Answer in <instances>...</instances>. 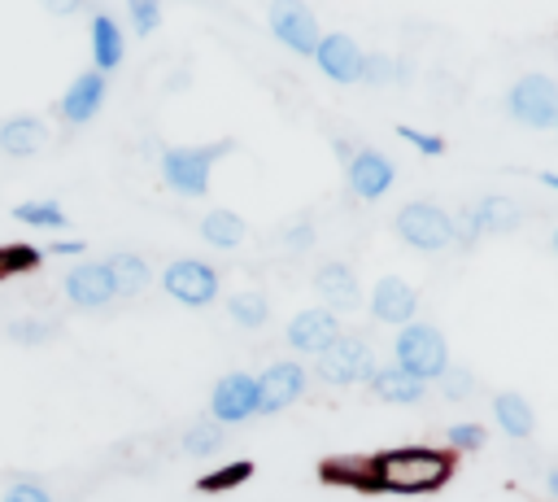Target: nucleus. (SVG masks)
<instances>
[{
    "mask_svg": "<svg viewBox=\"0 0 558 502\" xmlns=\"http://www.w3.org/2000/svg\"><path fill=\"white\" fill-rule=\"evenodd\" d=\"M266 26H270V35H275L288 52H296V57H314V48H318V39H323L318 17H314V9H310L305 0H270Z\"/></svg>",
    "mask_w": 558,
    "mask_h": 502,
    "instance_id": "1a4fd4ad",
    "label": "nucleus"
},
{
    "mask_svg": "<svg viewBox=\"0 0 558 502\" xmlns=\"http://www.w3.org/2000/svg\"><path fill=\"white\" fill-rule=\"evenodd\" d=\"M310 384V371L296 362V358H283V362H270L262 375H257V415H279L288 410Z\"/></svg>",
    "mask_w": 558,
    "mask_h": 502,
    "instance_id": "9d476101",
    "label": "nucleus"
},
{
    "mask_svg": "<svg viewBox=\"0 0 558 502\" xmlns=\"http://www.w3.org/2000/svg\"><path fill=\"white\" fill-rule=\"evenodd\" d=\"M218 445H222V423H214V419H196L183 432V450L192 458H209V454H218Z\"/></svg>",
    "mask_w": 558,
    "mask_h": 502,
    "instance_id": "bb28decb",
    "label": "nucleus"
},
{
    "mask_svg": "<svg viewBox=\"0 0 558 502\" xmlns=\"http://www.w3.org/2000/svg\"><path fill=\"white\" fill-rule=\"evenodd\" d=\"M244 236H248V223H244L235 210H209V214L201 218V240H205L209 249H240Z\"/></svg>",
    "mask_w": 558,
    "mask_h": 502,
    "instance_id": "4be33fe9",
    "label": "nucleus"
},
{
    "mask_svg": "<svg viewBox=\"0 0 558 502\" xmlns=\"http://www.w3.org/2000/svg\"><path fill=\"white\" fill-rule=\"evenodd\" d=\"M44 140H48V127L35 113H17V118L0 122V153H9V157H31L44 148Z\"/></svg>",
    "mask_w": 558,
    "mask_h": 502,
    "instance_id": "aec40b11",
    "label": "nucleus"
},
{
    "mask_svg": "<svg viewBox=\"0 0 558 502\" xmlns=\"http://www.w3.org/2000/svg\"><path fill=\"white\" fill-rule=\"evenodd\" d=\"M314 292H318V301H327L331 314H344V310H357V306H362L357 275H353L344 262H323V266L314 271Z\"/></svg>",
    "mask_w": 558,
    "mask_h": 502,
    "instance_id": "a211bd4d",
    "label": "nucleus"
},
{
    "mask_svg": "<svg viewBox=\"0 0 558 502\" xmlns=\"http://www.w3.org/2000/svg\"><path fill=\"white\" fill-rule=\"evenodd\" d=\"M362 79L375 83V87L392 83V79H397V57H388V52H366V61H362Z\"/></svg>",
    "mask_w": 558,
    "mask_h": 502,
    "instance_id": "72a5a7b5",
    "label": "nucleus"
},
{
    "mask_svg": "<svg viewBox=\"0 0 558 502\" xmlns=\"http://www.w3.org/2000/svg\"><path fill=\"white\" fill-rule=\"evenodd\" d=\"M323 476L327 480H353V485L371 489V458H331V463H323Z\"/></svg>",
    "mask_w": 558,
    "mask_h": 502,
    "instance_id": "c85d7f7f",
    "label": "nucleus"
},
{
    "mask_svg": "<svg viewBox=\"0 0 558 502\" xmlns=\"http://www.w3.org/2000/svg\"><path fill=\"white\" fill-rule=\"evenodd\" d=\"M392 358H397V367H401V371H410L414 380L432 384V380H440V375H445V367H449V340L440 336V327H436V323H418V319H414V323L397 327Z\"/></svg>",
    "mask_w": 558,
    "mask_h": 502,
    "instance_id": "7ed1b4c3",
    "label": "nucleus"
},
{
    "mask_svg": "<svg viewBox=\"0 0 558 502\" xmlns=\"http://www.w3.org/2000/svg\"><path fill=\"white\" fill-rule=\"evenodd\" d=\"M506 113L519 122V127H554V113H558V83L549 74H523L514 79V87L506 92Z\"/></svg>",
    "mask_w": 558,
    "mask_h": 502,
    "instance_id": "6e6552de",
    "label": "nucleus"
},
{
    "mask_svg": "<svg viewBox=\"0 0 558 502\" xmlns=\"http://www.w3.org/2000/svg\"><path fill=\"white\" fill-rule=\"evenodd\" d=\"M397 236L418 253H440L453 244V214L436 201H410L397 210Z\"/></svg>",
    "mask_w": 558,
    "mask_h": 502,
    "instance_id": "39448f33",
    "label": "nucleus"
},
{
    "mask_svg": "<svg viewBox=\"0 0 558 502\" xmlns=\"http://www.w3.org/2000/svg\"><path fill=\"white\" fill-rule=\"evenodd\" d=\"M161 288H166L170 301H179V306H187V310H201V306H214V301H218L222 279H218V271H214L209 262H201V258H174V262L161 271Z\"/></svg>",
    "mask_w": 558,
    "mask_h": 502,
    "instance_id": "0eeeda50",
    "label": "nucleus"
},
{
    "mask_svg": "<svg viewBox=\"0 0 558 502\" xmlns=\"http://www.w3.org/2000/svg\"><path fill=\"white\" fill-rule=\"evenodd\" d=\"M52 253H57V258H74V253H83V240H57Z\"/></svg>",
    "mask_w": 558,
    "mask_h": 502,
    "instance_id": "ea45409f",
    "label": "nucleus"
},
{
    "mask_svg": "<svg viewBox=\"0 0 558 502\" xmlns=\"http://www.w3.org/2000/svg\"><path fill=\"white\" fill-rule=\"evenodd\" d=\"M61 288H65V297H70L78 310H105V306L118 297L105 262H78V266H70L65 279H61Z\"/></svg>",
    "mask_w": 558,
    "mask_h": 502,
    "instance_id": "dca6fc26",
    "label": "nucleus"
},
{
    "mask_svg": "<svg viewBox=\"0 0 558 502\" xmlns=\"http://www.w3.org/2000/svg\"><path fill=\"white\" fill-rule=\"evenodd\" d=\"M375 349L362 336H336L318 358H314V375L331 389H349V384H371L375 375Z\"/></svg>",
    "mask_w": 558,
    "mask_h": 502,
    "instance_id": "20e7f679",
    "label": "nucleus"
},
{
    "mask_svg": "<svg viewBox=\"0 0 558 502\" xmlns=\"http://www.w3.org/2000/svg\"><path fill=\"white\" fill-rule=\"evenodd\" d=\"M126 17H131L135 35H153L161 22V0H126Z\"/></svg>",
    "mask_w": 558,
    "mask_h": 502,
    "instance_id": "473e14b6",
    "label": "nucleus"
},
{
    "mask_svg": "<svg viewBox=\"0 0 558 502\" xmlns=\"http://www.w3.org/2000/svg\"><path fill=\"white\" fill-rule=\"evenodd\" d=\"M105 74L100 70H83V74H74V83L61 92V100H57V113L70 122V127H87L96 113H100V105H105Z\"/></svg>",
    "mask_w": 558,
    "mask_h": 502,
    "instance_id": "f3484780",
    "label": "nucleus"
},
{
    "mask_svg": "<svg viewBox=\"0 0 558 502\" xmlns=\"http://www.w3.org/2000/svg\"><path fill=\"white\" fill-rule=\"evenodd\" d=\"M48 13H57V17H65V13H78L83 9V0H39Z\"/></svg>",
    "mask_w": 558,
    "mask_h": 502,
    "instance_id": "58836bf2",
    "label": "nucleus"
},
{
    "mask_svg": "<svg viewBox=\"0 0 558 502\" xmlns=\"http://www.w3.org/2000/svg\"><path fill=\"white\" fill-rule=\"evenodd\" d=\"M414 314H418V292L401 275L375 279V288H371V319L375 323L405 327V323H414Z\"/></svg>",
    "mask_w": 558,
    "mask_h": 502,
    "instance_id": "2eb2a0df",
    "label": "nucleus"
},
{
    "mask_svg": "<svg viewBox=\"0 0 558 502\" xmlns=\"http://www.w3.org/2000/svg\"><path fill=\"white\" fill-rule=\"evenodd\" d=\"M493 419H497V428L506 437H519V441L532 437V428H536V415H532L523 393H497L493 397Z\"/></svg>",
    "mask_w": 558,
    "mask_h": 502,
    "instance_id": "b1692460",
    "label": "nucleus"
},
{
    "mask_svg": "<svg viewBox=\"0 0 558 502\" xmlns=\"http://www.w3.org/2000/svg\"><path fill=\"white\" fill-rule=\"evenodd\" d=\"M235 140H214V144H174L161 153V179L179 196H205L209 192V170L218 157H227Z\"/></svg>",
    "mask_w": 558,
    "mask_h": 502,
    "instance_id": "f03ea898",
    "label": "nucleus"
},
{
    "mask_svg": "<svg viewBox=\"0 0 558 502\" xmlns=\"http://www.w3.org/2000/svg\"><path fill=\"white\" fill-rule=\"evenodd\" d=\"M336 336H340V314H331L327 306L296 310L288 319V332H283V340L292 345V354H310V358H318Z\"/></svg>",
    "mask_w": 558,
    "mask_h": 502,
    "instance_id": "f8f14e48",
    "label": "nucleus"
},
{
    "mask_svg": "<svg viewBox=\"0 0 558 502\" xmlns=\"http://www.w3.org/2000/svg\"><path fill=\"white\" fill-rule=\"evenodd\" d=\"M392 179H397V166L379 148H353V157L344 162V183L362 201H379L392 188Z\"/></svg>",
    "mask_w": 558,
    "mask_h": 502,
    "instance_id": "ddd939ff",
    "label": "nucleus"
},
{
    "mask_svg": "<svg viewBox=\"0 0 558 502\" xmlns=\"http://www.w3.org/2000/svg\"><path fill=\"white\" fill-rule=\"evenodd\" d=\"M0 502H52V498H48V489L35 485V480H13Z\"/></svg>",
    "mask_w": 558,
    "mask_h": 502,
    "instance_id": "e433bc0d",
    "label": "nucleus"
},
{
    "mask_svg": "<svg viewBox=\"0 0 558 502\" xmlns=\"http://www.w3.org/2000/svg\"><path fill=\"white\" fill-rule=\"evenodd\" d=\"M362 61H366V52H362L357 39L344 35V31L323 35L318 48H314V65H318L331 83H362Z\"/></svg>",
    "mask_w": 558,
    "mask_h": 502,
    "instance_id": "4468645a",
    "label": "nucleus"
},
{
    "mask_svg": "<svg viewBox=\"0 0 558 502\" xmlns=\"http://www.w3.org/2000/svg\"><path fill=\"white\" fill-rule=\"evenodd\" d=\"M227 314H231L240 327H262V323L270 319V306H266L262 292H235V297H227Z\"/></svg>",
    "mask_w": 558,
    "mask_h": 502,
    "instance_id": "a878e982",
    "label": "nucleus"
},
{
    "mask_svg": "<svg viewBox=\"0 0 558 502\" xmlns=\"http://www.w3.org/2000/svg\"><path fill=\"white\" fill-rule=\"evenodd\" d=\"M554 127H558V113H554Z\"/></svg>",
    "mask_w": 558,
    "mask_h": 502,
    "instance_id": "c03bdc74",
    "label": "nucleus"
},
{
    "mask_svg": "<svg viewBox=\"0 0 558 502\" xmlns=\"http://www.w3.org/2000/svg\"><path fill=\"white\" fill-rule=\"evenodd\" d=\"M541 183H545V188H554V192H558V175H554V170H545V175H541Z\"/></svg>",
    "mask_w": 558,
    "mask_h": 502,
    "instance_id": "79ce46f5",
    "label": "nucleus"
},
{
    "mask_svg": "<svg viewBox=\"0 0 558 502\" xmlns=\"http://www.w3.org/2000/svg\"><path fill=\"white\" fill-rule=\"evenodd\" d=\"M92 57H96V70H118L122 57H126V39H122V26L109 17V13H96L92 17Z\"/></svg>",
    "mask_w": 558,
    "mask_h": 502,
    "instance_id": "412c9836",
    "label": "nucleus"
},
{
    "mask_svg": "<svg viewBox=\"0 0 558 502\" xmlns=\"http://www.w3.org/2000/svg\"><path fill=\"white\" fill-rule=\"evenodd\" d=\"M13 218L17 223H31V227H52V231H61L70 218H65V210L48 196V201H22V205H13Z\"/></svg>",
    "mask_w": 558,
    "mask_h": 502,
    "instance_id": "393cba45",
    "label": "nucleus"
},
{
    "mask_svg": "<svg viewBox=\"0 0 558 502\" xmlns=\"http://www.w3.org/2000/svg\"><path fill=\"white\" fill-rule=\"evenodd\" d=\"M397 135H401L405 144H414L423 157H440V153H445V140H440V135H427V131H418V127H397Z\"/></svg>",
    "mask_w": 558,
    "mask_h": 502,
    "instance_id": "c9c22d12",
    "label": "nucleus"
},
{
    "mask_svg": "<svg viewBox=\"0 0 558 502\" xmlns=\"http://www.w3.org/2000/svg\"><path fill=\"white\" fill-rule=\"evenodd\" d=\"M445 441L453 450H480L488 441V432H484V423H449L445 428Z\"/></svg>",
    "mask_w": 558,
    "mask_h": 502,
    "instance_id": "f704fd0d",
    "label": "nucleus"
},
{
    "mask_svg": "<svg viewBox=\"0 0 558 502\" xmlns=\"http://www.w3.org/2000/svg\"><path fill=\"white\" fill-rule=\"evenodd\" d=\"M436 389L445 393V397H453V402H462V397H471V389H475V375H471V367H445V375L436 380Z\"/></svg>",
    "mask_w": 558,
    "mask_h": 502,
    "instance_id": "2f4dec72",
    "label": "nucleus"
},
{
    "mask_svg": "<svg viewBox=\"0 0 558 502\" xmlns=\"http://www.w3.org/2000/svg\"><path fill=\"white\" fill-rule=\"evenodd\" d=\"M545 489H549V498L558 502V467H549V476H545Z\"/></svg>",
    "mask_w": 558,
    "mask_h": 502,
    "instance_id": "a19ab883",
    "label": "nucleus"
},
{
    "mask_svg": "<svg viewBox=\"0 0 558 502\" xmlns=\"http://www.w3.org/2000/svg\"><path fill=\"white\" fill-rule=\"evenodd\" d=\"M52 323L48 319H13L9 323V340H17V345H44V340H52Z\"/></svg>",
    "mask_w": 558,
    "mask_h": 502,
    "instance_id": "7c9ffc66",
    "label": "nucleus"
},
{
    "mask_svg": "<svg viewBox=\"0 0 558 502\" xmlns=\"http://www.w3.org/2000/svg\"><path fill=\"white\" fill-rule=\"evenodd\" d=\"M449 476H453L449 450L405 445V450H384L371 458V489L379 493H432Z\"/></svg>",
    "mask_w": 558,
    "mask_h": 502,
    "instance_id": "f257e3e1",
    "label": "nucleus"
},
{
    "mask_svg": "<svg viewBox=\"0 0 558 502\" xmlns=\"http://www.w3.org/2000/svg\"><path fill=\"white\" fill-rule=\"evenodd\" d=\"M523 223V210L510 201V196H480L475 205H466L458 218H453V244L471 249L480 236H506Z\"/></svg>",
    "mask_w": 558,
    "mask_h": 502,
    "instance_id": "423d86ee",
    "label": "nucleus"
},
{
    "mask_svg": "<svg viewBox=\"0 0 558 502\" xmlns=\"http://www.w3.org/2000/svg\"><path fill=\"white\" fill-rule=\"evenodd\" d=\"M371 393H375L379 402H388V406H414V402L427 397V384L414 380L410 371H401V367L392 362V367H375V375H371Z\"/></svg>",
    "mask_w": 558,
    "mask_h": 502,
    "instance_id": "6ab92c4d",
    "label": "nucleus"
},
{
    "mask_svg": "<svg viewBox=\"0 0 558 502\" xmlns=\"http://www.w3.org/2000/svg\"><path fill=\"white\" fill-rule=\"evenodd\" d=\"M554 253H558V231H554Z\"/></svg>",
    "mask_w": 558,
    "mask_h": 502,
    "instance_id": "37998d69",
    "label": "nucleus"
},
{
    "mask_svg": "<svg viewBox=\"0 0 558 502\" xmlns=\"http://www.w3.org/2000/svg\"><path fill=\"white\" fill-rule=\"evenodd\" d=\"M257 415V375L248 371H227L209 389V419L214 423H244Z\"/></svg>",
    "mask_w": 558,
    "mask_h": 502,
    "instance_id": "9b49d317",
    "label": "nucleus"
},
{
    "mask_svg": "<svg viewBox=\"0 0 558 502\" xmlns=\"http://www.w3.org/2000/svg\"><path fill=\"white\" fill-rule=\"evenodd\" d=\"M279 240H283L288 249H296V253H305V249L314 244V227H310V218H301V223H288Z\"/></svg>",
    "mask_w": 558,
    "mask_h": 502,
    "instance_id": "4c0bfd02",
    "label": "nucleus"
},
{
    "mask_svg": "<svg viewBox=\"0 0 558 502\" xmlns=\"http://www.w3.org/2000/svg\"><path fill=\"white\" fill-rule=\"evenodd\" d=\"M39 249L35 244H4L0 249V275H22V271H35L39 266Z\"/></svg>",
    "mask_w": 558,
    "mask_h": 502,
    "instance_id": "c756f323",
    "label": "nucleus"
},
{
    "mask_svg": "<svg viewBox=\"0 0 558 502\" xmlns=\"http://www.w3.org/2000/svg\"><path fill=\"white\" fill-rule=\"evenodd\" d=\"M105 266H109L113 292H122V297H140L153 284V266L140 253H113V258H105Z\"/></svg>",
    "mask_w": 558,
    "mask_h": 502,
    "instance_id": "5701e85b",
    "label": "nucleus"
},
{
    "mask_svg": "<svg viewBox=\"0 0 558 502\" xmlns=\"http://www.w3.org/2000/svg\"><path fill=\"white\" fill-rule=\"evenodd\" d=\"M248 476H253V463H248V458H240V463H227V467H218V471L201 476V480H196V489H201V493H222V489L244 485Z\"/></svg>",
    "mask_w": 558,
    "mask_h": 502,
    "instance_id": "cd10ccee",
    "label": "nucleus"
}]
</instances>
